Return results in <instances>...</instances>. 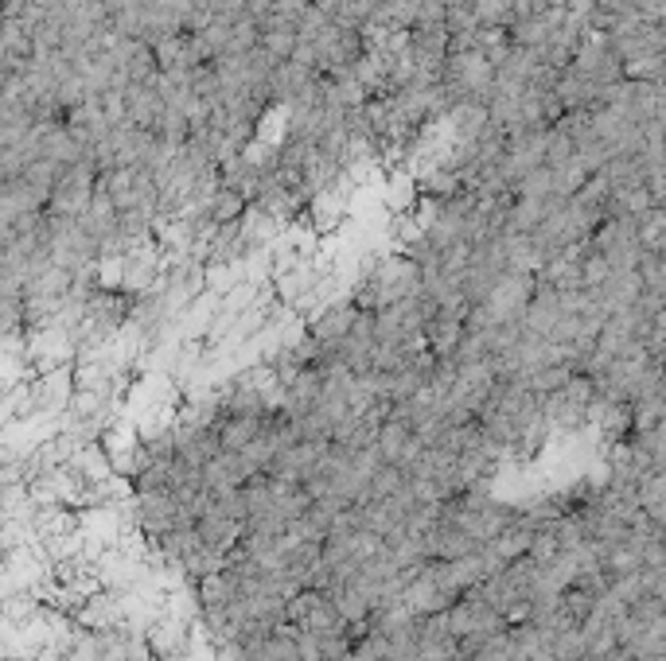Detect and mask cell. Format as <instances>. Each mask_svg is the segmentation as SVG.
I'll return each instance as SVG.
<instances>
[{
  "instance_id": "2",
  "label": "cell",
  "mask_w": 666,
  "mask_h": 661,
  "mask_svg": "<svg viewBox=\"0 0 666 661\" xmlns=\"http://www.w3.org/2000/svg\"><path fill=\"white\" fill-rule=\"evenodd\" d=\"M464 335H468V327L460 316H437V319H429V327H425V343L437 358H457Z\"/></svg>"
},
{
  "instance_id": "1",
  "label": "cell",
  "mask_w": 666,
  "mask_h": 661,
  "mask_svg": "<svg viewBox=\"0 0 666 661\" xmlns=\"http://www.w3.org/2000/svg\"><path fill=\"white\" fill-rule=\"evenodd\" d=\"M359 316H363V308H359L355 300H335V304H327L324 312H320L316 319H312V327H308V335L316 338L320 346H340L343 338L355 331V324H359Z\"/></svg>"
}]
</instances>
